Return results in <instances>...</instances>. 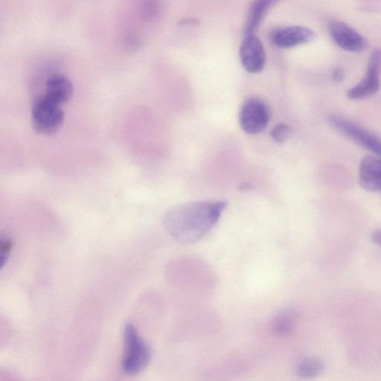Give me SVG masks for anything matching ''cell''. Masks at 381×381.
<instances>
[{"label":"cell","instance_id":"6da1fadb","mask_svg":"<svg viewBox=\"0 0 381 381\" xmlns=\"http://www.w3.org/2000/svg\"><path fill=\"white\" fill-rule=\"evenodd\" d=\"M227 207L225 201H197L174 207L164 216V230L183 244H194L218 224Z\"/></svg>","mask_w":381,"mask_h":381},{"label":"cell","instance_id":"7a4b0ae2","mask_svg":"<svg viewBox=\"0 0 381 381\" xmlns=\"http://www.w3.org/2000/svg\"><path fill=\"white\" fill-rule=\"evenodd\" d=\"M122 369L126 374L136 375L149 363L151 351L147 342L138 334L133 325H127L124 333Z\"/></svg>","mask_w":381,"mask_h":381},{"label":"cell","instance_id":"3957f363","mask_svg":"<svg viewBox=\"0 0 381 381\" xmlns=\"http://www.w3.org/2000/svg\"><path fill=\"white\" fill-rule=\"evenodd\" d=\"M65 122V112L60 106L45 96L38 99L32 110L34 131L42 135L56 133Z\"/></svg>","mask_w":381,"mask_h":381},{"label":"cell","instance_id":"277c9868","mask_svg":"<svg viewBox=\"0 0 381 381\" xmlns=\"http://www.w3.org/2000/svg\"><path fill=\"white\" fill-rule=\"evenodd\" d=\"M270 122V112L264 101L252 97L245 101L239 112L240 129L246 134L256 135L261 133Z\"/></svg>","mask_w":381,"mask_h":381},{"label":"cell","instance_id":"5b68a950","mask_svg":"<svg viewBox=\"0 0 381 381\" xmlns=\"http://www.w3.org/2000/svg\"><path fill=\"white\" fill-rule=\"evenodd\" d=\"M328 121L339 132L371 151L376 157H381V139L379 137L359 124L340 117H330Z\"/></svg>","mask_w":381,"mask_h":381},{"label":"cell","instance_id":"8992f818","mask_svg":"<svg viewBox=\"0 0 381 381\" xmlns=\"http://www.w3.org/2000/svg\"><path fill=\"white\" fill-rule=\"evenodd\" d=\"M381 49H375L370 55L366 73L363 79L357 85L349 89V98L359 100L375 94L380 86Z\"/></svg>","mask_w":381,"mask_h":381},{"label":"cell","instance_id":"52a82bcc","mask_svg":"<svg viewBox=\"0 0 381 381\" xmlns=\"http://www.w3.org/2000/svg\"><path fill=\"white\" fill-rule=\"evenodd\" d=\"M239 56L241 65L249 73L258 74L265 67V49L255 34L245 35L240 46Z\"/></svg>","mask_w":381,"mask_h":381},{"label":"cell","instance_id":"ba28073f","mask_svg":"<svg viewBox=\"0 0 381 381\" xmlns=\"http://www.w3.org/2000/svg\"><path fill=\"white\" fill-rule=\"evenodd\" d=\"M270 37L275 46L288 49L311 42L314 40L316 34L310 29L299 25H290L273 30Z\"/></svg>","mask_w":381,"mask_h":381},{"label":"cell","instance_id":"9c48e42d","mask_svg":"<svg viewBox=\"0 0 381 381\" xmlns=\"http://www.w3.org/2000/svg\"><path fill=\"white\" fill-rule=\"evenodd\" d=\"M329 32L334 42L349 52L361 53L366 47L364 37L344 22L334 21L330 25Z\"/></svg>","mask_w":381,"mask_h":381},{"label":"cell","instance_id":"30bf717a","mask_svg":"<svg viewBox=\"0 0 381 381\" xmlns=\"http://www.w3.org/2000/svg\"><path fill=\"white\" fill-rule=\"evenodd\" d=\"M360 185L367 192L381 193V157L367 156L359 167Z\"/></svg>","mask_w":381,"mask_h":381},{"label":"cell","instance_id":"8fae6325","mask_svg":"<svg viewBox=\"0 0 381 381\" xmlns=\"http://www.w3.org/2000/svg\"><path fill=\"white\" fill-rule=\"evenodd\" d=\"M45 90V97L60 106L72 97L74 86L66 75L55 74L46 80Z\"/></svg>","mask_w":381,"mask_h":381},{"label":"cell","instance_id":"7c38bea8","mask_svg":"<svg viewBox=\"0 0 381 381\" xmlns=\"http://www.w3.org/2000/svg\"><path fill=\"white\" fill-rule=\"evenodd\" d=\"M298 321L299 315L295 309H284L274 317L271 323L272 332L278 337H286L294 333Z\"/></svg>","mask_w":381,"mask_h":381},{"label":"cell","instance_id":"4fadbf2b","mask_svg":"<svg viewBox=\"0 0 381 381\" xmlns=\"http://www.w3.org/2000/svg\"><path fill=\"white\" fill-rule=\"evenodd\" d=\"M274 4L271 0H258L252 3L247 15L245 25V35L255 34V32L262 22L266 13Z\"/></svg>","mask_w":381,"mask_h":381},{"label":"cell","instance_id":"5bb4252c","mask_svg":"<svg viewBox=\"0 0 381 381\" xmlns=\"http://www.w3.org/2000/svg\"><path fill=\"white\" fill-rule=\"evenodd\" d=\"M324 368L325 363L321 359L308 357L297 364L296 374L300 379L311 380L321 375Z\"/></svg>","mask_w":381,"mask_h":381},{"label":"cell","instance_id":"9a60e30c","mask_svg":"<svg viewBox=\"0 0 381 381\" xmlns=\"http://www.w3.org/2000/svg\"><path fill=\"white\" fill-rule=\"evenodd\" d=\"M290 127L285 123L276 124L271 131V136L276 143H284L290 136Z\"/></svg>","mask_w":381,"mask_h":381},{"label":"cell","instance_id":"2e32d148","mask_svg":"<svg viewBox=\"0 0 381 381\" xmlns=\"http://www.w3.org/2000/svg\"><path fill=\"white\" fill-rule=\"evenodd\" d=\"M162 6L157 2H147L143 6L142 14L144 19L147 20H155L161 14Z\"/></svg>","mask_w":381,"mask_h":381},{"label":"cell","instance_id":"e0dca14e","mask_svg":"<svg viewBox=\"0 0 381 381\" xmlns=\"http://www.w3.org/2000/svg\"><path fill=\"white\" fill-rule=\"evenodd\" d=\"M371 239L376 245L381 247V231H375L371 236Z\"/></svg>","mask_w":381,"mask_h":381},{"label":"cell","instance_id":"ac0fdd59","mask_svg":"<svg viewBox=\"0 0 381 381\" xmlns=\"http://www.w3.org/2000/svg\"><path fill=\"white\" fill-rule=\"evenodd\" d=\"M344 71L342 70L340 68H337L336 70H335L333 73V79L335 82H341L342 79H344Z\"/></svg>","mask_w":381,"mask_h":381}]
</instances>
